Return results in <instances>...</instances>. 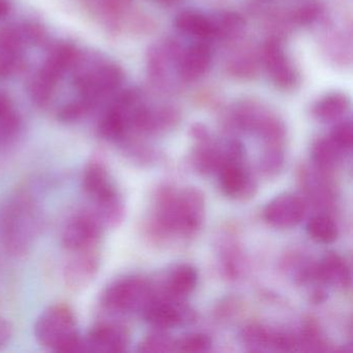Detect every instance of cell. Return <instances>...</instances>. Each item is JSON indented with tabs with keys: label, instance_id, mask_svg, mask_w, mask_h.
<instances>
[{
	"label": "cell",
	"instance_id": "obj_23",
	"mask_svg": "<svg viewBox=\"0 0 353 353\" xmlns=\"http://www.w3.org/2000/svg\"><path fill=\"white\" fill-rule=\"evenodd\" d=\"M274 334L276 330L252 324L243 330V340L253 351L274 350Z\"/></svg>",
	"mask_w": 353,
	"mask_h": 353
},
{
	"label": "cell",
	"instance_id": "obj_17",
	"mask_svg": "<svg viewBox=\"0 0 353 353\" xmlns=\"http://www.w3.org/2000/svg\"><path fill=\"white\" fill-rule=\"evenodd\" d=\"M198 272L189 264H181L171 270L165 284L166 299L179 301L193 292L197 286Z\"/></svg>",
	"mask_w": 353,
	"mask_h": 353
},
{
	"label": "cell",
	"instance_id": "obj_33",
	"mask_svg": "<svg viewBox=\"0 0 353 353\" xmlns=\"http://www.w3.org/2000/svg\"><path fill=\"white\" fill-rule=\"evenodd\" d=\"M13 334L14 328L11 322L6 318L0 317V349L9 344Z\"/></svg>",
	"mask_w": 353,
	"mask_h": 353
},
{
	"label": "cell",
	"instance_id": "obj_9",
	"mask_svg": "<svg viewBox=\"0 0 353 353\" xmlns=\"http://www.w3.org/2000/svg\"><path fill=\"white\" fill-rule=\"evenodd\" d=\"M73 254L63 266V280L70 290L81 292L96 280L100 272V255L97 249Z\"/></svg>",
	"mask_w": 353,
	"mask_h": 353
},
{
	"label": "cell",
	"instance_id": "obj_13",
	"mask_svg": "<svg viewBox=\"0 0 353 353\" xmlns=\"http://www.w3.org/2000/svg\"><path fill=\"white\" fill-rule=\"evenodd\" d=\"M212 63V51L204 43L192 45L181 52L177 75L185 82H193L205 75Z\"/></svg>",
	"mask_w": 353,
	"mask_h": 353
},
{
	"label": "cell",
	"instance_id": "obj_29",
	"mask_svg": "<svg viewBox=\"0 0 353 353\" xmlns=\"http://www.w3.org/2000/svg\"><path fill=\"white\" fill-rule=\"evenodd\" d=\"M330 138L344 154L349 152L352 148V123L350 121H341L338 125H334Z\"/></svg>",
	"mask_w": 353,
	"mask_h": 353
},
{
	"label": "cell",
	"instance_id": "obj_20",
	"mask_svg": "<svg viewBox=\"0 0 353 353\" xmlns=\"http://www.w3.org/2000/svg\"><path fill=\"white\" fill-rule=\"evenodd\" d=\"M28 24L0 28V57H21L22 50L30 45Z\"/></svg>",
	"mask_w": 353,
	"mask_h": 353
},
{
	"label": "cell",
	"instance_id": "obj_25",
	"mask_svg": "<svg viewBox=\"0 0 353 353\" xmlns=\"http://www.w3.org/2000/svg\"><path fill=\"white\" fill-rule=\"evenodd\" d=\"M344 152L330 140V138H322L313 145L312 157L314 162L321 168H332L342 158Z\"/></svg>",
	"mask_w": 353,
	"mask_h": 353
},
{
	"label": "cell",
	"instance_id": "obj_3",
	"mask_svg": "<svg viewBox=\"0 0 353 353\" xmlns=\"http://www.w3.org/2000/svg\"><path fill=\"white\" fill-rule=\"evenodd\" d=\"M37 342L53 352H80L81 334L73 309L65 303L49 305L37 318L34 326Z\"/></svg>",
	"mask_w": 353,
	"mask_h": 353
},
{
	"label": "cell",
	"instance_id": "obj_15",
	"mask_svg": "<svg viewBox=\"0 0 353 353\" xmlns=\"http://www.w3.org/2000/svg\"><path fill=\"white\" fill-rule=\"evenodd\" d=\"M314 278L342 288L350 284V272L346 262L334 253L327 254L319 263L314 265Z\"/></svg>",
	"mask_w": 353,
	"mask_h": 353
},
{
	"label": "cell",
	"instance_id": "obj_36",
	"mask_svg": "<svg viewBox=\"0 0 353 353\" xmlns=\"http://www.w3.org/2000/svg\"><path fill=\"white\" fill-rule=\"evenodd\" d=\"M157 3H163V5H173L176 3L177 0H154Z\"/></svg>",
	"mask_w": 353,
	"mask_h": 353
},
{
	"label": "cell",
	"instance_id": "obj_4",
	"mask_svg": "<svg viewBox=\"0 0 353 353\" xmlns=\"http://www.w3.org/2000/svg\"><path fill=\"white\" fill-rule=\"evenodd\" d=\"M42 228V219L28 196L14 198L3 216V236L6 249L14 256L30 253Z\"/></svg>",
	"mask_w": 353,
	"mask_h": 353
},
{
	"label": "cell",
	"instance_id": "obj_12",
	"mask_svg": "<svg viewBox=\"0 0 353 353\" xmlns=\"http://www.w3.org/2000/svg\"><path fill=\"white\" fill-rule=\"evenodd\" d=\"M144 320L156 328L175 327L192 319L191 311L175 303L174 299L152 297L141 312Z\"/></svg>",
	"mask_w": 353,
	"mask_h": 353
},
{
	"label": "cell",
	"instance_id": "obj_32",
	"mask_svg": "<svg viewBox=\"0 0 353 353\" xmlns=\"http://www.w3.org/2000/svg\"><path fill=\"white\" fill-rule=\"evenodd\" d=\"M127 3L128 0H101V10L107 15H117Z\"/></svg>",
	"mask_w": 353,
	"mask_h": 353
},
{
	"label": "cell",
	"instance_id": "obj_27",
	"mask_svg": "<svg viewBox=\"0 0 353 353\" xmlns=\"http://www.w3.org/2000/svg\"><path fill=\"white\" fill-rule=\"evenodd\" d=\"M139 352H169L175 351V341L166 334H152L145 336L138 345Z\"/></svg>",
	"mask_w": 353,
	"mask_h": 353
},
{
	"label": "cell",
	"instance_id": "obj_26",
	"mask_svg": "<svg viewBox=\"0 0 353 353\" xmlns=\"http://www.w3.org/2000/svg\"><path fill=\"white\" fill-rule=\"evenodd\" d=\"M97 103L85 98H80L61 107L57 113V119L61 123H73L85 117L92 109L96 107Z\"/></svg>",
	"mask_w": 353,
	"mask_h": 353
},
{
	"label": "cell",
	"instance_id": "obj_5",
	"mask_svg": "<svg viewBox=\"0 0 353 353\" xmlns=\"http://www.w3.org/2000/svg\"><path fill=\"white\" fill-rule=\"evenodd\" d=\"M154 296L148 281L141 276H128L110 283L103 291L101 303L108 311L129 314L143 311Z\"/></svg>",
	"mask_w": 353,
	"mask_h": 353
},
{
	"label": "cell",
	"instance_id": "obj_22",
	"mask_svg": "<svg viewBox=\"0 0 353 353\" xmlns=\"http://www.w3.org/2000/svg\"><path fill=\"white\" fill-rule=\"evenodd\" d=\"M212 19V28H214V38L233 39L236 38L245 28V21L241 16L234 13L216 14Z\"/></svg>",
	"mask_w": 353,
	"mask_h": 353
},
{
	"label": "cell",
	"instance_id": "obj_19",
	"mask_svg": "<svg viewBox=\"0 0 353 353\" xmlns=\"http://www.w3.org/2000/svg\"><path fill=\"white\" fill-rule=\"evenodd\" d=\"M350 108V101L346 94L332 92L325 94L314 104L312 112L322 123L340 121Z\"/></svg>",
	"mask_w": 353,
	"mask_h": 353
},
{
	"label": "cell",
	"instance_id": "obj_10",
	"mask_svg": "<svg viewBox=\"0 0 353 353\" xmlns=\"http://www.w3.org/2000/svg\"><path fill=\"white\" fill-rule=\"evenodd\" d=\"M305 204L299 196L285 194L272 199L264 210V219L270 226L292 228L301 224L305 216Z\"/></svg>",
	"mask_w": 353,
	"mask_h": 353
},
{
	"label": "cell",
	"instance_id": "obj_31",
	"mask_svg": "<svg viewBox=\"0 0 353 353\" xmlns=\"http://www.w3.org/2000/svg\"><path fill=\"white\" fill-rule=\"evenodd\" d=\"M23 67L21 57H0V78H8Z\"/></svg>",
	"mask_w": 353,
	"mask_h": 353
},
{
	"label": "cell",
	"instance_id": "obj_8",
	"mask_svg": "<svg viewBox=\"0 0 353 353\" xmlns=\"http://www.w3.org/2000/svg\"><path fill=\"white\" fill-rule=\"evenodd\" d=\"M129 344L127 328L119 323L102 322L92 326L85 336H81L80 352H125Z\"/></svg>",
	"mask_w": 353,
	"mask_h": 353
},
{
	"label": "cell",
	"instance_id": "obj_21",
	"mask_svg": "<svg viewBox=\"0 0 353 353\" xmlns=\"http://www.w3.org/2000/svg\"><path fill=\"white\" fill-rule=\"evenodd\" d=\"M21 128V121L11 101L0 94V146H5L16 139Z\"/></svg>",
	"mask_w": 353,
	"mask_h": 353
},
{
	"label": "cell",
	"instance_id": "obj_11",
	"mask_svg": "<svg viewBox=\"0 0 353 353\" xmlns=\"http://www.w3.org/2000/svg\"><path fill=\"white\" fill-rule=\"evenodd\" d=\"M263 61L272 82L282 90H291L296 85L299 75L282 45L276 40H270L264 45Z\"/></svg>",
	"mask_w": 353,
	"mask_h": 353
},
{
	"label": "cell",
	"instance_id": "obj_6",
	"mask_svg": "<svg viewBox=\"0 0 353 353\" xmlns=\"http://www.w3.org/2000/svg\"><path fill=\"white\" fill-rule=\"evenodd\" d=\"M104 228L92 210L75 212L63 227L61 245L71 253L97 249Z\"/></svg>",
	"mask_w": 353,
	"mask_h": 353
},
{
	"label": "cell",
	"instance_id": "obj_24",
	"mask_svg": "<svg viewBox=\"0 0 353 353\" xmlns=\"http://www.w3.org/2000/svg\"><path fill=\"white\" fill-rule=\"evenodd\" d=\"M307 232L312 239L320 243H332L338 239L336 223L326 216H316L307 224Z\"/></svg>",
	"mask_w": 353,
	"mask_h": 353
},
{
	"label": "cell",
	"instance_id": "obj_14",
	"mask_svg": "<svg viewBox=\"0 0 353 353\" xmlns=\"http://www.w3.org/2000/svg\"><path fill=\"white\" fill-rule=\"evenodd\" d=\"M219 172L223 193L232 198H247L253 195L255 185L241 162H229Z\"/></svg>",
	"mask_w": 353,
	"mask_h": 353
},
{
	"label": "cell",
	"instance_id": "obj_7",
	"mask_svg": "<svg viewBox=\"0 0 353 353\" xmlns=\"http://www.w3.org/2000/svg\"><path fill=\"white\" fill-rule=\"evenodd\" d=\"M123 82V72L113 63H101L81 72L75 77V85L81 98L98 104L103 97L115 92Z\"/></svg>",
	"mask_w": 353,
	"mask_h": 353
},
{
	"label": "cell",
	"instance_id": "obj_28",
	"mask_svg": "<svg viewBox=\"0 0 353 353\" xmlns=\"http://www.w3.org/2000/svg\"><path fill=\"white\" fill-rule=\"evenodd\" d=\"M212 340L205 334H190L175 342V350L183 352H206L212 348Z\"/></svg>",
	"mask_w": 353,
	"mask_h": 353
},
{
	"label": "cell",
	"instance_id": "obj_2",
	"mask_svg": "<svg viewBox=\"0 0 353 353\" xmlns=\"http://www.w3.org/2000/svg\"><path fill=\"white\" fill-rule=\"evenodd\" d=\"M84 195L90 200L92 212L105 228L119 226L125 216L123 198L111 179L106 164L94 157L85 166L81 177Z\"/></svg>",
	"mask_w": 353,
	"mask_h": 353
},
{
	"label": "cell",
	"instance_id": "obj_35",
	"mask_svg": "<svg viewBox=\"0 0 353 353\" xmlns=\"http://www.w3.org/2000/svg\"><path fill=\"white\" fill-rule=\"evenodd\" d=\"M10 5L8 0H0V19H3L9 14Z\"/></svg>",
	"mask_w": 353,
	"mask_h": 353
},
{
	"label": "cell",
	"instance_id": "obj_1",
	"mask_svg": "<svg viewBox=\"0 0 353 353\" xmlns=\"http://www.w3.org/2000/svg\"><path fill=\"white\" fill-rule=\"evenodd\" d=\"M203 216L204 200L197 190L179 194L163 190L157 198L154 225L164 232L193 234L201 226Z\"/></svg>",
	"mask_w": 353,
	"mask_h": 353
},
{
	"label": "cell",
	"instance_id": "obj_34",
	"mask_svg": "<svg viewBox=\"0 0 353 353\" xmlns=\"http://www.w3.org/2000/svg\"><path fill=\"white\" fill-rule=\"evenodd\" d=\"M318 14H319V8L317 6H305L297 12L296 20L301 23H309L317 18Z\"/></svg>",
	"mask_w": 353,
	"mask_h": 353
},
{
	"label": "cell",
	"instance_id": "obj_30",
	"mask_svg": "<svg viewBox=\"0 0 353 353\" xmlns=\"http://www.w3.org/2000/svg\"><path fill=\"white\" fill-rule=\"evenodd\" d=\"M301 344L307 347L309 350H321L320 345H323L321 336H320L318 326L314 322L310 321L303 325L301 332Z\"/></svg>",
	"mask_w": 353,
	"mask_h": 353
},
{
	"label": "cell",
	"instance_id": "obj_18",
	"mask_svg": "<svg viewBox=\"0 0 353 353\" xmlns=\"http://www.w3.org/2000/svg\"><path fill=\"white\" fill-rule=\"evenodd\" d=\"M77 59V49L73 45L61 43L51 49L40 71L59 81L63 74L75 65Z\"/></svg>",
	"mask_w": 353,
	"mask_h": 353
},
{
	"label": "cell",
	"instance_id": "obj_16",
	"mask_svg": "<svg viewBox=\"0 0 353 353\" xmlns=\"http://www.w3.org/2000/svg\"><path fill=\"white\" fill-rule=\"evenodd\" d=\"M174 24L179 32L200 42L214 38L212 19L200 12L194 10L181 12L175 18Z\"/></svg>",
	"mask_w": 353,
	"mask_h": 353
}]
</instances>
